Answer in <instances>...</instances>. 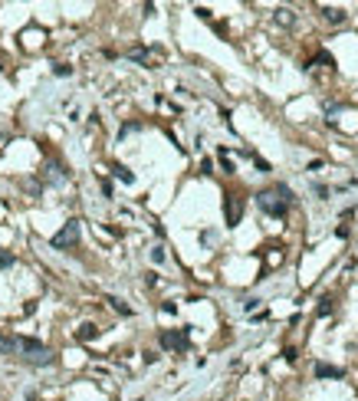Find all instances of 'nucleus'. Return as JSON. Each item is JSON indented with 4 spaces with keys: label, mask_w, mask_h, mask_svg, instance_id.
<instances>
[{
    "label": "nucleus",
    "mask_w": 358,
    "mask_h": 401,
    "mask_svg": "<svg viewBox=\"0 0 358 401\" xmlns=\"http://www.w3.org/2000/svg\"><path fill=\"white\" fill-rule=\"evenodd\" d=\"M256 204H260V211L270 214V217H283V214H286V201H283L273 188L270 191H260V194H256Z\"/></svg>",
    "instance_id": "f257e3e1"
},
{
    "label": "nucleus",
    "mask_w": 358,
    "mask_h": 401,
    "mask_svg": "<svg viewBox=\"0 0 358 401\" xmlns=\"http://www.w3.org/2000/svg\"><path fill=\"white\" fill-rule=\"evenodd\" d=\"M49 244H53L56 250H69V247H76V244H79V220H66V227L59 230Z\"/></svg>",
    "instance_id": "f03ea898"
},
{
    "label": "nucleus",
    "mask_w": 358,
    "mask_h": 401,
    "mask_svg": "<svg viewBox=\"0 0 358 401\" xmlns=\"http://www.w3.org/2000/svg\"><path fill=\"white\" fill-rule=\"evenodd\" d=\"M223 214H227V227H237L243 217V197L240 194H227L223 197Z\"/></svg>",
    "instance_id": "7ed1b4c3"
},
{
    "label": "nucleus",
    "mask_w": 358,
    "mask_h": 401,
    "mask_svg": "<svg viewBox=\"0 0 358 401\" xmlns=\"http://www.w3.org/2000/svg\"><path fill=\"white\" fill-rule=\"evenodd\" d=\"M161 346L165 349H175V352H184L187 349V329H171V332H161Z\"/></svg>",
    "instance_id": "20e7f679"
},
{
    "label": "nucleus",
    "mask_w": 358,
    "mask_h": 401,
    "mask_svg": "<svg viewBox=\"0 0 358 401\" xmlns=\"http://www.w3.org/2000/svg\"><path fill=\"white\" fill-rule=\"evenodd\" d=\"M316 375H319V378H342L345 372H342V369H335V365L319 362V365H316Z\"/></svg>",
    "instance_id": "39448f33"
},
{
    "label": "nucleus",
    "mask_w": 358,
    "mask_h": 401,
    "mask_svg": "<svg viewBox=\"0 0 358 401\" xmlns=\"http://www.w3.org/2000/svg\"><path fill=\"white\" fill-rule=\"evenodd\" d=\"M112 174H115V178H119V181H125V184H135V174L128 171L125 165H112Z\"/></svg>",
    "instance_id": "423d86ee"
},
{
    "label": "nucleus",
    "mask_w": 358,
    "mask_h": 401,
    "mask_svg": "<svg viewBox=\"0 0 358 401\" xmlns=\"http://www.w3.org/2000/svg\"><path fill=\"white\" fill-rule=\"evenodd\" d=\"M322 16H326L329 23H342V20H345V10H339V7H322Z\"/></svg>",
    "instance_id": "0eeeda50"
},
{
    "label": "nucleus",
    "mask_w": 358,
    "mask_h": 401,
    "mask_svg": "<svg viewBox=\"0 0 358 401\" xmlns=\"http://www.w3.org/2000/svg\"><path fill=\"white\" fill-rule=\"evenodd\" d=\"M99 336V329L92 323H86V326H79V332H76V339H79V342H89V339H96Z\"/></svg>",
    "instance_id": "6e6552de"
},
{
    "label": "nucleus",
    "mask_w": 358,
    "mask_h": 401,
    "mask_svg": "<svg viewBox=\"0 0 358 401\" xmlns=\"http://www.w3.org/2000/svg\"><path fill=\"white\" fill-rule=\"evenodd\" d=\"M276 20H279V23H283V26H293V23H296L293 10H286V7H279V10H276Z\"/></svg>",
    "instance_id": "1a4fd4ad"
},
{
    "label": "nucleus",
    "mask_w": 358,
    "mask_h": 401,
    "mask_svg": "<svg viewBox=\"0 0 358 401\" xmlns=\"http://www.w3.org/2000/svg\"><path fill=\"white\" fill-rule=\"evenodd\" d=\"M30 362H33V365H49V362H53V352H49V349H43V352L30 355Z\"/></svg>",
    "instance_id": "9d476101"
},
{
    "label": "nucleus",
    "mask_w": 358,
    "mask_h": 401,
    "mask_svg": "<svg viewBox=\"0 0 358 401\" xmlns=\"http://www.w3.org/2000/svg\"><path fill=\"white\" fill-rule=\"evenodd\" d=\"M109 303H112V309H115V313H122V316H132V309H128V306L122 303L119 296H109Z\"/></svg>",
    "instance_id": "9b49d317"
},
{
    "label": "nucleus",
    "mask_w": 358,
    "mask_h": 401,
    "mask_svg": "<svg viewBox=\"0 0 358 401\" xmlns=\"http://www.w3.org/2000/svg\"><path fill=\"white\" fill-rule=\"evenodd\" d=\"M16 349V339H7V336H0V352H13Z\"/></svg>",
    "instance_id": "f8f14e48"
},
{
    "label": "nucleus",
    "mask_w": 358,
    "mask_h": 401,
    "mask_svg": "<svg viewBox=\"0 0 358 401\" xmlns=\"http://www.w3.org/2000/svg\"><path fill=\"white\" fill-rule=\"evenodd\" d=\"M329 313H332V299H322V303H319V309H316V316H329Z\"/></svg>",
    "instance_id": "ddd939ff"
},
{
    "label": "nucleus",
    "mask_w": 358,
    "mask_h": 401,
    "mask_svg": "<svg viewBox=\"0 0 358 401\" xmlns=\"http://www.w3.org/2000/svg\"><path fill=\"white\" fill-rule=\"evenodd\" d=\"M316 63H319V66H329V69H332V66H335V59H332L329 53H319V56H316Z\"/></svg>",
    "instance_id": "4468645a"
},
{
    "label": "nucleus",
    "mask_w": 358,
    "mask_h": 401,
    "mask_svg": "<svg viewBox=\"0 0 358 401\" xmlns=\"http://www.w3.org/2000/svg\"><path fill=\"white\" fill-rule=\"evenodd\" d=\"M0 267H13V253L0 250Z\"/></svg>",
    "instance_id": "2eb2a0df"
},
{
    "label": "nucleus",
    "mask_w": 358,
    "mask_h": 401,
    "mask_svg": "<svg viewBox=\"0 0 358 401\" xmlns=\"http://www.w3.org/2000/svg\"><path fill=\"white\" fill-rule=\"evenodd\" d=\"M128 56H132V59H138V63H145V59H148V49H132Z\"/></svg>",
    "instance_id": "dca6fc26"
},
{
    "label": "nucleus",
    "mask_w": 358,
    "mask_h": 401,
    "mask_svg": "<svg viewBox=\"0 0 358 401\" xmlns=\"http://www.w3.org/2000/svg\"><path fill=\"white\" fill-rule=\"evenodd\" d=\"M152 260H155V263H165V250H161V247H155V250H152Z\"/></svg>",
    "instance_id": "f3484780"
},
{
    "label": "nucleus",
    "mask_w": 358,
    "mask_h": 401,
    "mask_svg": "<svg viewBox=\"0 0 358 401\" xmlns=\"http://www.w3.org/2000/svg\"><path fill=\"white\" fill-rule=\"evenodd\" d=\"M53 72H56V76H69L72 69H69V66H63V63H59V66H53Z\"/></svg>",
    "instance_id": "a211bd4d"
},
{
    "label": "nucleus",
    "mask_w": 358,
    "mask_h": 401,
    "mask_svg": "<svg viewBox=\"0 0 358 401\" xmlns=\"http://www.w3.org/2000/svg\"><path fill=\"white\" fill-rule=\"evenodd\" d=\"M339 112H342V105H339V102H332V105H326V115H339Z\"/></svg>",
    "instance_id": "6ab92c4d"
}]
</instances>
